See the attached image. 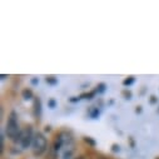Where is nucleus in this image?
<instances>
[{"mask_svg": "<svg viewBox=\"0 0 159 159\" xmlns=\"http://www.w3.org/2000/svg\"><path fill=\"white\" fill-rule=\"evenodd\" d=\"M35 114L40 115V100H39V99L35 100Z\"/></svg>", "mask_w": 159, "mask_h": 159, "instance_id": "4", "label": "nucleus"}, {"mask_svg": "<svg viewBox=\"0 0 159 159\" xmlns=\"http://www.w3.org/2000/svg\"><path fill=\"white\" fill-rule=\"evenodd\" d=\"M23 97H24V99H31V97H33V93H31V90H28V89H25V90L23 92Z\"/></svg>", "mask_w": 159, "mask_h": 159, "instance_id": "5", "label": "nucleus"}, {"mask_svg": "<svg viewBox=\"0 0 159 159\" xmlns=\"http://www.w3.org/2000/svg\"><path fill=\"white\" fill-rule=\"evenodd\" d=\"M33 135H31V129L28 127L25 130H23L21 133H20V135H19V142H20V144H21V147L23 148H28L29 147V144L33 142Z\"/></svg>", "mask_w": 159, "mask_h": 159, "instance_id": "3", "label": "nucleus"}, {"mask_svg": "<svg viewBox=\"0 0 159 159\" xmlns=\"http://www.w3.org/2000/svg\"><path fill=\"white\" fill-rule=\"evenodd\" d=\"M132 82H133V79H129V80H125V82H124V85H128V84H130Z\"/></svg>", "mask_w": 159, "mask_h": 159, "instance_id": "6", "label": "nucleus"}, {"mask_svg": "<svg viewBox=\"0 0 159 159\" xmlns=\"http://www.w3.org/2000/svg\"><path fill=\"white\" fill-rule=\"evenodd\" d=\"M49 104H50V107H52V108H53V107H54V105H55V102H54V100H52V102H50V103H49Z\"/></svg>", "mask_w": 159, "mask_h": 159, "instance_id": "8", "label": "nucleus"}, {"mask_svg": "<svg viewBox=\"0 0 159 159\" xmlns=\"http://www.w3.org/2000/svg\"><path fill=\"white\" fill-rule=\"evenodd\" d=\"M47 82H49V83H52V84H54V83H55L54 79H50V78H48V79H47Z\"/></svg>", "mask_w": 159, "mask_h": 159, "instance_id": "7", "label": "nucleus"}, {"mask_svg": "<svg viewBox=\"0 0 159 159\" xmlns=\"http://www.w3.org/2000/svg\"><path fill=\"white\" fill-rule=\"evenodd\" d=\"M7 135L11 139L19 138L20 135V129H19V124H18V119H16V113L13 111L9 116V120L7 123Z\"/></svg>", "mask_w": 159, "mask_h": 159, "instance_id": "1", "label": "nucleus"}, {"mask_svg": "<svg viewBox=\"0 0 159 159\" xmlns=\"http://www.w3.org/2000/svg\"><path fill=\"white\" fill-rule=\"evenodd\" d=\"M47 149V139L42 133H36L33 138V150L35 154H42Z\"/></svg>", "mask_w": 159, "mask_h": 159, "instance_id": "2", "label": "nucleus"}]
</instances>
